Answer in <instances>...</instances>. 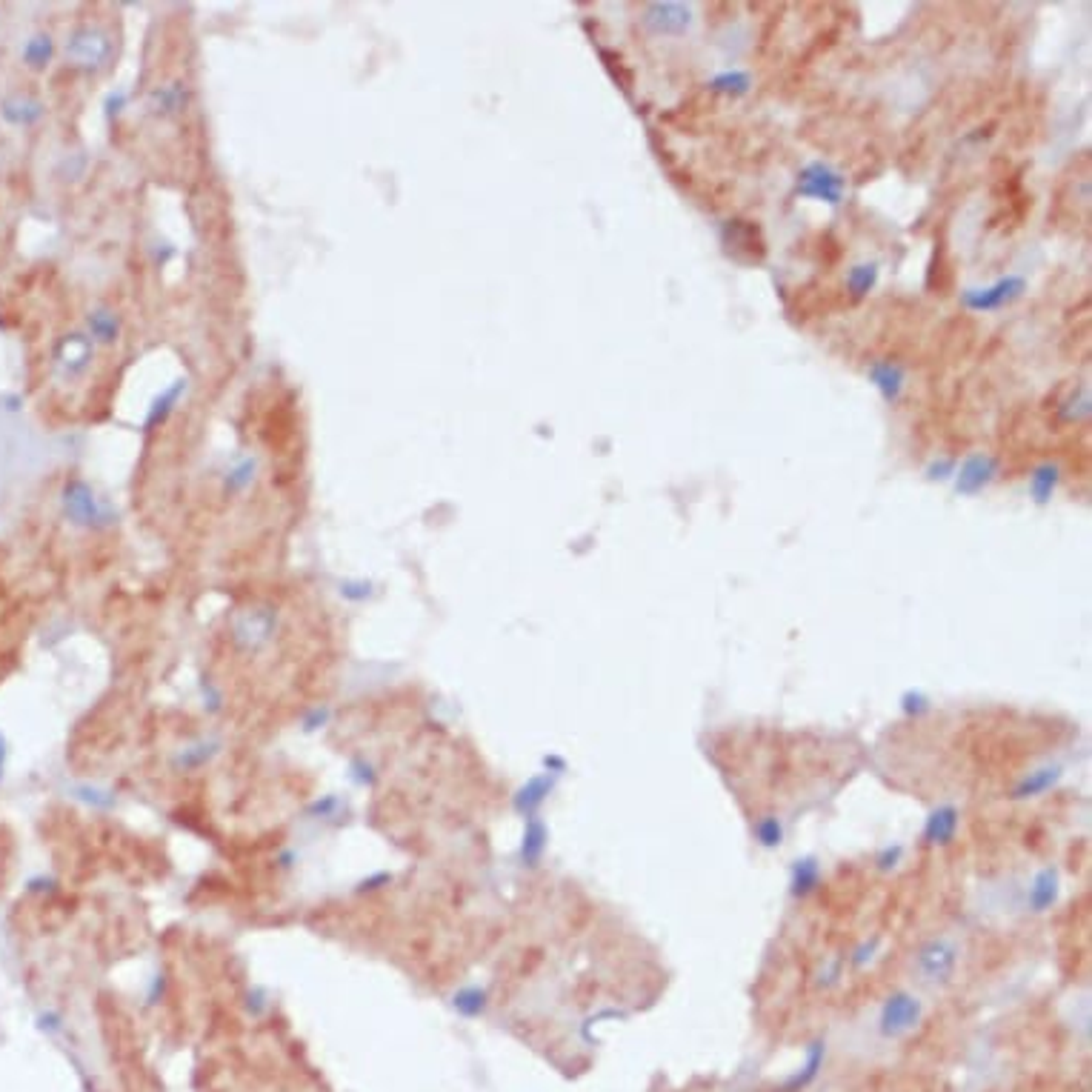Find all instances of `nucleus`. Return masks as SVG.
<instances>
[{
	"label": "nucleus",
	"mask_w": 1092,
	"mask_h": 1092,
	"mask_svg": "<svg viewBox=\"0 0 1092 1092\" xmlns=\"http://www.w3.org/2000/svg\"><path fill=\"white\" fill-rule=\"evenodd\" d=\"M798 195L823 200V204H830V207H838L841 198H844V178H841L830 163L815 161V163H809L801 172Z\"/></svg>",
	"instance_id": "f257e3e1"
},
{
	"label": "nucleus",
	"mask_w": 1092,
	"mask_h": 1092,
	"mask_svg": "<svg viewBox=\"0 0 1092 1092\" xmlns=\"http://www.w3.org/2000/svg\"><path fill=\"white\" fill-rule=\"evenodd\" d=\"M1026 289V280L1021 275H1009L1001 277L998 284L987 286V289H966L964 292V306H970L975 312H992V309H1001L1012 301H1018Z\"/></svg>",
	"instance_id": "f03ea898"
},
{
	"label": "nucleus",
	"mask_w": 1092,
	"mask_h": 1092,
	"mask_svg": "<svg viewBox=\"0 0 1092 1092\" xmlns=\"http://www.w3.org/2000/svg\"><path fill=\"white\" fill-rule=\"evenodd\" d=\"M918 1016H921V1007H918L915 998L907 992H898L881 1009V1029L886 1035H901L918 1024Z\"/></svg>",
	"instance_id": "7ed1b4c3"
},
{
	"label": "nucleus",
	"mask_w": 1092,
	"mask_h": 1092,
	"mask_svg": "<svg viewBox=\"0 0 1092 1092\" xmlns=\"http://www.w3.org/2000/svg\"><path fill=\"white\" fill-rule=\"evenodd\" d=\"M995 472H998V461L992 455H984V452L970 455L961 463V472L956 478V492L958 495H978L995 478Z\"/></svg>",
	"instance_id": "20e7f679"
},
{
	"label": "nucleus",
	"mask_w": 1092,
	"mask_h": 1092,
	"mask_svg": "<svg viewBox=\"0 0 1092 1092\" xmlns=\"http://www.w3.org/2000/svg\"><path fill=\"white\" fill-rule=\"evenodd\" d=\"M690 6L681 4H652L644 12V26L652 35H678L690 26Z\"/></svg>",
	"instance_id": "39448f33"
},
{
	"label": "nucleus",
	"mask_w": 1092,
	"mask_h": 1092,
	"mask_svg": "<svg viewBox=\"0 0 1092 1092\" xmlns=\"http://www.w3.org/2000/svg\"><path fill=\"white\" fill-rule=\"evenodd\" d=\"M869 381L876 383L886 403H895L903 392V369L893 361H876L869 366Z\"/></svg>",
	"instance_id": "423d86ee"
},
{
	"label": "nucleus",
	"mask_w": 1092,
	"mask_h": 1092,
	"mask_svg": "<svg viewBox=\"0 0 1092 1092\" xmlns=\"http://www.w3.org/2000/svg\"><path fill=\"white\" fill-rule=\"evenodd\" d=\"M918 964H921V970H924V975L929 981L947 978L949 973H953V966H956V949L949 947L947 941H935V944H929L924 949L921 958H918Z\"/></svg>",
	"instance_id": "0eeeda50"
},
{
	"label": "nucleus",
	"mask_w": 1092,
	"mask_h": 1092,
	"mask_svg": "<svg viewBox=\"0 0 1092 1092\" xmlns=\"http://www.w3.org/2000/svg\"><path fill=\"white\" fill-rule=\"evenodd\" d=\"M956 830H958V813L953 806H941L927 818L924 835L929 844H949V841L956 838Z\"/></svg>",
	"instance_id": "6e6552de"
},
{
	"label": "nucleus",
	"mask_w": 1092,
	"mask_h": 1092,
	"mask_svg": "<svg viewBox=\"0 0 1092 1092\" xmlns=\"http://www.w3.org/2000/svg\"><path fill=\"white\" fill-rule=\"evenodd\" d=\"M1058 487V466L1055 463H1041L1033 470V478H1029V492L1038 504H1047L1052 492Z\"/></svg>",
	"instance_id": "1a4fd4ad"
},
{
	"label": "nucleus",
	"mask_w": 1092,
	"mask_h": 1092,
	"mask_svg": "<svg viewBox=\"0 0 1092 1092\" xmlns=\"http://www.w3.org/2000/svg\"><path fill=\"white\" fill-rule=\"evenodd\" d=\"M724 243H727L729 252H735V255H738V249H750V246L761 249L758 229L753 224H744V221H729L724 226ZM761 252H763V249H761Z\"/></svg>",
	"instance_id": "9d476101"
},
{
	"label": "nucleus",
	"mask_w": 1092,
	"mask_h": 1092,
	"mask_svg": "<svg viewBox=\"0 0 1092 1092\" xmlns=\"http://www.w3.org/2000/svg\"><path fill=\"white\" fill-rule=\"evenodd\" d=\"M1058 775H1061L1058 767H1044V770L1029 772V778H1024V781L1018 784L1016 798H1035V795L1047 792L1058 781Z\"/></svg>",
	"instance_id": "9b49d317"
},
{
	"label": "nucleus",
	"mask_w": 1092,
	"mask_h": 1092,
	"mask_svg": "<svg viewBox=\"0 0 1092 1092\" xmlns=\"http://www.w3.org/2000/svg\"><path fill=\"white\" fill-rule=\"evenodd\" d=\"M1055 895H1058V878H1055V872H1052V869H1044L1041 876L1035 878V886H1033V895H1029V901H1033V907H1035L1038 912H1044V910L1052 907Z\"/></svg>",
	"instance_id": "f8f14e48"
},
{
	"label": "nucleus",
	"mask_w": 1092,
	"mask_h": 1092,
	"mask_svg": "<svg viewBox=\"0 0 1092 1092\" xmlns=\"http://www.w3.org/2000/svg\"><path fill=\"white\" fill-rule=\"evenodd\" d=\"M818 878H821V869H818L815 861H809V858H806V861H798L792 869V893L795 895H809L818 886Z\"/></svg>",
	"instance_id": "ddd939ff"
},
{
	"label": "nucleus",
	"mask_w": 1092,
	"mask_h": 1092,
	"mask_svg": "<svg viewBox=\"0 0 1092 1092\" xmlns=\"http://www.w3.org/2000/svg\"><path fill=\"white\" fill-rule=\"evenodd\" d=\"M878 284V267L876 263H861V267H852V272L847 275V286L855 298H864L869 295V289Z\"/></svg>",
	"instance_id": "4468645a"
},
{
	"label": "nucleus",
	"mask_w": 1092,
	"mask_h": 1092,
	"mask_svg": "<svg viewBox=\"0 0 1092 1092\" xmlns=\"http://www.w3.org/2000/svg\"><path fill=\"white\" fill-rule=\"evenodd\" d=\"M712 89L729 92V95H732V92L741 95V92L750 89V75H746V72H724V75H718L712 81Z\"/></svg>",
	"instance_id": "2eb2a0df"
},
{
	"label": "nucleus",
	"mask_w": 1092,
	"mask_h": 1092,
	"mask_svg": "<svg viewBox=\"0 0 1092 1092\" xmlns=\"http://www.w3.org/2000/svg\"><path fill=\"white\" fill-rule=\"evenodd\" d=\"M755 838L761 841L763 847H778L781 844V838H784V830H781V823H778V818H761L758 821V826H755Z\"/></svg>",
	"instance_id": "dca6fc26"
},
{
	"label": "nucleus",
	"mask_w": 1092,
	"mask_h": 1092,
	"mask_svg": "<svg viewBox=\"0 0 1092 1092\" xmlns=\"http://www.w3.org/2000/svg\"><path fill=\"white\" fill-rule=\"evenodd\" d=\"M26 57H29V64H32V66H40V60L49 57V43H43V38H35L32 43H29Z\"/></svg>",
	"instance_id": "f3484780"
},
{
	"label": "nucleus",
	"mask_w": 1092,
	"mask_h": 1092,
	"mask_svg": "<svg viewBox=\"0 0 1092 1092\" xmlns=\"http://www.w3.org/2000/svg\"><path fill=\"white\" fill-rule=\"evenodd\" d=\"M949 472H953V461H935L929 470H927V475H929V480H941V478H947Z\"/></svg>",
	"instance_id": "a211bd4d"
}]
</instances>
